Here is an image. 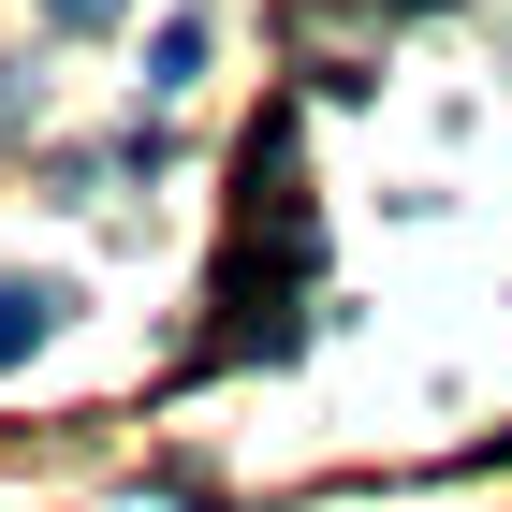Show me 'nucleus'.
Masks as SVG:
<instances>
[{
    "mask_svg": "<svg viewBox=\"0 0 512 512\" xmlns=\"http://www.w3.org/2000/svg\"><path fill=\"white\" fill-rule=\"evenodd\" d=\"M59 308H74L59 278H0V366H30L44 337H59Z\"/></svg>",
    "mask_w": 512,
    "mask_h": 512,
    "instance_id": "1",
    "label": "nucleus"
},
{
    "mask_svg": "<svg viewBox=\"0 0 512 512\" xmlns=\"http://www.w3.org/2000/svg\"><path fill=\"white\" fill-rule=\"evenodd\" d=\"M191 74H205V0L161 15V44H147V88H191Z\"/></svg>",
    "mask_w": 512,
    "mask_h": 512,
    "instance_id": "2",
    "label": "nucleus"
},
{
    "mask_svg": "<svg viewBox=\"0 0 512 512\" xmlns=\"http://www.w3.org/2000/svg\"><path fill=\"white\" fill-rule=\"evenodd\" d=\"M44 15H59V30H103V15H118V0H44Z\"/></svg>",
    "mask_w": 512,
    "mask_h": 512,
    "instance_id": "3",
    "label": "nucleus"
},
{
    "mask_svg": "<svg viewBox=\"0 0 512 512\" xmlns=\"http://www.w3.org/2000/svg\"><path fill=\"white\" fill-rule=\"evenodd\" d=\"M0 132H30V74H0Z\"/></svg>",
    "mask_w": 512,
    "mask_h": 512,
    "instance_id": "4",
    "label": "nucleus"
}]
</instances>
